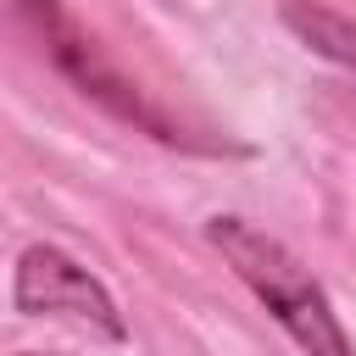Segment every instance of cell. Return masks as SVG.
Listing matches in <instances>:
<instances>
[{
  "label": "cell",
  "mask_w": 356,
  "mask_h": 356,
  "mask_svg": "<svg viewBox=\"0 0 356 356\" xmlns=\"http://www.w3.org/2000/svg\"><path fill=\"white\" fill-rule=\"evenodd\" d=\"M206 239L222 250V261L239 273V284L278 317V328L306 350V356H356L339 312L328 306V289L312 278V267L278 245L273 234L250 228L245 217H211Z\"/></svg>",
  "instance_id": "6da1fadb"
},
{
  "label": "cell",
  "mask_w": 356,
  "mask_h": 356,
  "mask_svg": "<svg viewBox=\"0 0 356 356\" xmlns=\"http://www.w3.org/2000/svg\"><path fill=\"white\" fill-rule=\"evenodd\" d=\"M11 11H17V22H28L33 28V39L44 44V56H50V67L78 89V95H89L95 106H106L117 122H128V128H139V134H150V139H161V145H184V150H206L200 139H189L111 56H106V44L61 6V0H11Z\"/></svg>",
  "instance_id": "7a4b0ae2"
},
{
  "label": "cell",
  "mask_w": 356,
  "mask_h": 356,
  "mask_svg": "<svg viewBox=\"0 0 356 356\" xmlns=\"http://www.w3.org/2000/svg\"><path fill=\"white\" fill-rule=\"evenodd\" d=\"M11 300H17L22 317H67V323L95 328L100 339H122V334H128L111 289H106L83 261H72V256L56 250V245H28V250L17 256Z\"/></svg>",
  "instance_id": "3957f363"
},
{
  "label": "cell",
  "mask_w": 356,
  "mask_h": 356,
  "mask_svg": "<svg viewBox=\"0 0 356 356\" xmlns=\"http://www.w3.org/2000/svg\"><path fill=\"white\" fill-rule=\"evenodd\" d=\"M278 17H284V28H289L312 56L356 72V22H350V17H339V11H328V6H317V0H284Z\"/></svg>",
  "instance_id": "277c9868"
},
{
  "label": "cell",
  "mask_w": 356,
  "mask_h": 356,
  "mask_svg": "<svg viewBox=\"0 0 356 356\" xmlns=\"http://www.w3.org/2000/svg\"><path fill=\"white\" fill-rule=\"evenodd\" d=\"M22 356H33V350H22Z\"/></svg>",
  "instance_id": "5b68a950"
}]
</instances>
